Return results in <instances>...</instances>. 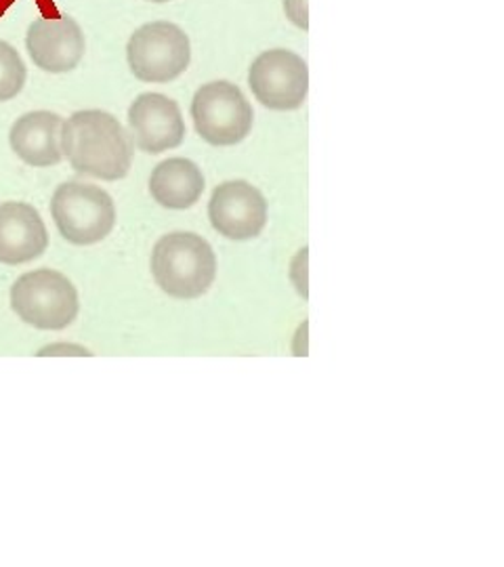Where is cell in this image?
<instances>
[{
	"mask_svg": "<svg viewBox=\"0 0 504 567\" xmlns=\"http://www.w3.org/2000/svg\"><path fill=\"white\" fill-rule=\"evenodd\" d=\"M61 152L76 173L101 182L124 179L133 164L131 137L103 110H81L63 122Z\"/></svg>",
	"mask_w": 504,
	"mask_h": 567,
	"instance_id": "6da1fadb",
	"label": "cell"
},
{
	"mask_svg": "<svg viewBox=\"0 0 504 567\" xmlns=\"http://www.w3.org/2000/svg\"><path fill=\"white\" fill-rule=\"evenodd\" d=\"M152 276L173 299H198L217 276V257L213 246L198 234H166L152 250Z\"/></svg>",
	"mask_w": 504,
	"mask_h": 567,
	"instance_id": "7a4b0ae2",
	"label": "cell"
},
{
	"mask_svg": "<svg viewBox=\"0 0 504 567\" xmlns=\"http://www.w3.org/2000/svg\"><path fill=\"white\" fill-rule=\"evenodd\" d=\"M11 307L21 322L39 330H63L79 316V292L55 269H34L11 286Z\"/></svg>",
	"mask_w": 504,
	"mask_h": 567,
	"instance_id": "3957f363",
	"label": "cell"
},
{
	"mask_svg": "<svg viewBox=\"0 0 504 567\" xmlns=\"http://www.w3.org/2000/svg\"><path fill=\"white\" fill-rule=\"evenodd\" d=\"M126 61L137 81L152 84L177 81L192 61L189 37L173 21L143 23L128 39Z\"/></svg>",
	"mask_w": 504,
	"mask_h": 567,
	"instance_id": "277c9868",
	"label": "cell"
},
{
	"mask_svg": "<svg viewBox=\"0 0 504 567\" xmlns=\"http://www.w3.org/2000/svg\"><path fill=\"white\" fill-rule=\"evenodd\" d=\"M51 217L63 240L74 246H91L112 234L116 206L112 196L97 185L61 183L51 198Z\"/></svg>",
	"mask_w": 504,
	"mask_h": 567,
	"instance_id": "5b68a950",
	"label": "cell"
},
{
	"mask_svg": "<svg viewBox=\"0 0 504 567\" xmlns=\"http://www.w3.org/2000/svg\"><path fill=\"white\" fill-rule=\"evenodd\" d=\"M189 112L198 135L215 147L243 143L255 121L253 105L244 97L240 86L227 81L202 84Z\"/></svg>",
	"mask_w": 504,
	"mask_h": 567,
	"instance_id": "8992f818",
	"label": "cell"
},
{
	"mask_svg": "<svg viewBox=\"0 0 504 567\" xmlns=\"http://www.w3.org/2000/svg\"><path fill=\"white\" fill-rule=\"evenodd\" d=\"M248 86L269 110H299L309 93L307 61L288 49L263 51L248 68Z\"/></svg>",
	"mask_w": 504,
	"mask_h": 567,
	"instance_id": "52a82bcc",
	"label": "cell"
},
{
	"mask_svg": "<svg viewBox=\"0 0 504 567\" xmlns=\"http://www.w3.org/2000/svg\"><path fill=\"white\" fill-rule=\"evenodd\" d=\"M269 206L253 183L236 179L215 187L208 203V219L225 238L244 243L253 240L267 224Z\"/></svg>",
	"mask_w": 504,
	"mask_h": 567,
	"instance_id": "ba28073f",
	"label": "cell"
},
{
	"mask_svg": "<svg viewBox=\"0 0 504 567\" xmlns=\"http://www.w3.org/2000/svg\"><path fill=\"white\" fill-rule=\"evenodd\" d=\"M25 49L42 72L65 74L79 68L86 51V39L81 23L70 16L39 18L28 28Z\"/></svg>",
	"mask_w": 504,
	"mask_h": 567,
	"instance_id": "9c48e42d",
	"label": "cell"
},
{
	"mask_svg": "<svg viewBox=\"0 0 504 567\" xmlns=\"http://www.w3.org/2000/svg\"><path fill=\"white\" fill-rule=\"evenodd\" d=\"M131 142L145 154L175 150L185 140L179 103L162 93H142L128 107Z\"/></svg>",
	"mask_w": 504,
	"mask_h": 567,
	"instance_id": "30bf717a",
	"label": "cell"
},
{
	"mask_svg": "<svg viewBox=\"0 0 504 567\" xmlns=\"http://www.w3.org/2000/svg\"><path fill=\"white\" fill-rule=\"evenodd\" d=\"M47 246V225L32 204H0V264H30L41 257Z\"/></svg>",
	"mask_w": 504,
	"mask_h": 567,
	"instance_id": "8fae6325",
	"label": "cell"
},
{
	"mask_svg": "<svg viewBox=\"0 0 504 567\" xmlns=\"http://www.w3.org/2000/svg\"><path fill=\"white\" fill-rule=\"evenodd\" d=\"M61 128L63 118L55 112L37 110L13 122L9 131L11 150L23 163L34 168H49L61 163Z\"/></svg>",
	"mask_w": 504,
	"mask_h": 567,
	"instance_id": "7c38bea8",
	"label": "cell"
},
{
	"mask_svg": "<svg viewBox=\"0 0 504 567\" xmlns=\"http://www.w3.org/2000/svg\"><path fill=\"white\" fill-rule=\"evenodd\" d=\"M204 187L206 179L200 166L187 158H168L150 175V194L154 203L171 210L192 208L200 200Z\"/></svg>",
	"mask_w": 504,
	"mask_h": 567,
	"instance_id": "4fadbf2b",
	"label": "cell"
},
{
	"mask_svg": "<svg viewBox=\"0 0 504 567\" xmlns=\"http://www.w3.org/2000/svg\"><path fill=\"white\" fill-rule=\"evenodd\" d=\"M25 79L28 70L18 49L7 41H0V103L16 100L23 91Z\"/></svg>",
	"mask_w": 504,
	"mask_h": 567,
	"instance_id": "5bb4252c",
	"label": "cell"
},
{
	"mask_svg": "<svg viewBox=\"0 0 504 567\" xmlns=\"http://www.w3.org/2000/svg\"><path fill=\"white\" fill-rule=\"evenodd\" d=\"M307 264H309V248L305 246L290 264V282L295 284L297 292L302 299H309V278H307Z\"/></svg>",
	"mask_w": 504,
	"mask_h": 567,
	"instance_id": "9a60e30c",
	"label": "cell"
},
{
	"mask_svg": "<svg viewBox=\"0 0 504 567\" xmlns=\"http://www.w3.org/2000/svg\"><path fill=\"white\" fill-rule=\"evenodd\" d=\"M284 13L299 30H309V4L307 0H284Z\"/></svg>",
	"mask_w": 504,
	"mask_h": 567,
	"instance_id": "2e32d148",
	"label": "cell"
},
{
	"mask_svg": "<svg viewBox=\"0 0 504 567\" xmlns=\"http://www.w3.org/2000/svg\"><path fill=\"white\" fill-rule=\"evenodd\" d=\"M39 355L44 358V355H93V353L86 347H81V344L55 343L42 347Z\"/></svg>",
	"mask_w": 504,
	"mask_h": 567,
	"instance_id": "e0dca14e",
	"label": "cell"
},
{
	"mask_svg": "<svg viewBox=\"0 0 504 567\" xmlns=\"http://www.w3.org/2000/svg\"><path fill=\"white\" fill-rule=\"evenodd\" d=\"M307 330H309V322H302L299 326V330H297V334H295V343H292V353L295 355H299V358H305L307 355Z\"/></svg>",
	"mask_w": 504,
	"mask_h": 567,
	"instance_id": "ac0fdd59",
	"label": "cell"
},
{
	"mask_svg": "<svg viewBox=\"0 0 504 567\" xmlns=\"http://www.w3.org/2000/svg\"><path fill=\"white\" fill-rule=\"evenodd\" d=\"M147 2H154V4H164V2H171V0H147Z\"/></svg>",
	"mask_w": 504,
	"mask_h": 567,
	"instance_id": "d6986e66",
	"label": "cell"
}]
</instances>
